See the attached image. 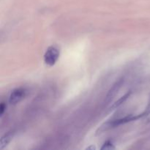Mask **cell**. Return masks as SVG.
I'll list each match as a JSON object with an SVG mask.
<instances>
[{
  "instance_id": "obj_1",
  "label": "cell",
  "mask_w": 150,
  "mask_h": 150,
  "mask_svg": "<svg viewBox=\"0 0 150 150\" xmlns=\"http://www.w3.org/2000/svg\"><path fill=\"white\" fill-rule=\"evenodd\" d=\"M144 113L142 114H139V115H133V114H130V115L125 116V117H122V118H120L118 120H113V121L109 122H107L106 124H105V127L103 128V130H106L108 129L113 128V127H116L117 126L122 125H125L126 123L130 122L135 121V120H137L139 119L144 117Z\"/></svg>"
},
{
  "instance_id": "obj_2",
  "label": "cell",
  "mask_w": 150,
  "mask_h": 150,
  "mask_svg": "<svg viewBox=\"0 0 150 150\" xmlns=\"http://www.w3.org/2000/svg\"><path fill=\"white\" fill-rule=\"evenodd\" d=\"M60 51L56 46H50L44 54V62L48 66H54L59 58Z\"/></svg>"
},
{
  "instance_id": "obj_3",
  "label": "cell",
  "mask_w": 150,
  "mask_h": 150,
  "mask_svg": "<svg viewBox=\"0 0 150 150\" xmlns=\"http://www.w3.org/2000/svg\"><path fill=\"white\" fill-rule=\"evenodd\" d=\"M27 94V90L25 88L19 87L13 89L9 97V103L11 105H16L22 100L24 99Z\"/></svg>"
},
{
  "instance_id": "obj_4",
  "label": "cell",
  "mask_w": 150,
  "mask_h": 150,
  "mask_svg": "<svg viewBox=\"0 0 150 150\" xmlns=\"http://www.w3.org/2000/svg\"><path fill=\"white\" fill-rule=\"evenodd\" d=\"M123 83H124V80H123V79H120L118 81L116 82L115 84L113 85V86L111 88V89L108 91V94L106 95V97H105V102H111V100L116 96L117 92H119L120 88L122 87V86L123 85Z\"/></svg>"
},
{
  "instance_id": "obj_5",
  "label": "cell",
  "mask_w": 150,
  "mask_h": 150,
  "mask_svg": "<svg viewBox=\"0 0 150 150\" xmlns=\"http://www.w3.org/2000/svg\"><path fill=\"white\" fill-rule=\"evenodd\" d=\"M14 131H9L1 137V140H0V148L1 149H4L10 143L14 136Z\"/></svg>"
},
{
  "instance_id": "obj_6",
  "label": "cell",
  "mask_w": 150,
  "mask_h": 150,
  "mask_svg": "<svg viewBox=\"0 0 150 150\" xmlns=\"http://www.w3.org/2000/svg\"><path fill=\"white\" fill-rule=\"evenodd\" d=\"M130 95H131V92H128V93L125 94L124 96L121 97L120 99L117 100L116 102H114V103H113V105L111 106V108H112V109H114V108H118V107H120V105H122V104L124 103L125 102V101L127 100L129 98H130Z\"/></svg>"
},
{
  "instance_id": "obj_7",
  "label": "cell",
  "mask_w": 150,
  "mask_h": 150,
  "mask_svg": "<svg viewBox=\"0 0 150 150\" xmlns=\"http://www.w3.org/2000/svg\"><path fill=\"white\" fill-rule=\"evenodd\" d=\"M102 150H110V149H114L115 146H114V143L111 141H106L105 143L103 144L102 147L100 148Z\"/></svg>"
},
{
  "instance_id": "obj_8",
  "label": "cell",
  "mask_w": 150,
  "mask_h": 150,
  "mask_svg": "<svg viewBox=\"0 0 150 150\" xmlns=\"http://www.w3.org/2000/svg\"><path fill=\"white\" fill-rule=\"evenodd\" d=\"M6 108H7V105L4 102H1V105H0V116L2 117L4 115V112L6 111Z\"/></svg>"
},
{
  "instance_id": "obj_9",
  "label": "cell",
  "mask_w": 150,
  "mask_h": 150,
  "mask_svg": "<svg viewBox=\"0 0 150 150\" xmlns=\"http://www.w3.org/2000/svg\"><path fill=\"white\" fill-rule=\"evenodd\" d=\"M144 120L146 122H150V111H146V112H144Z\"/></svg>"
},
{
  "instance_id": "obj_10",
  "label": "cell",
  "mask_w": 150,
  "mask_h": 150,
  "mask_svg": "<svg viewBox=\"0 0 150 150\" xmlns=\"http://www.w3.org/2000/svg\"><path fill=\"white\" fill-rule=\"evenodd\" d=\"M86 149H93L94 150V149H96V148H95L94 146H89V147H87Z\"/></svg>"
},
{
  "instance_id": "obj_11",
  "label": "cell",
  "mask_w": 150,
  "mask_h": 150,
  "mask_svg": "<svg viewBox=\"0 0 150 150\" xmlns=\"http://www.w3.org/2000/svg\"><path fill=\"white\" fill-rule=\"evenodd\" d=\"M147 108H148V109H149V108H150V99H149V105H148Z\"/></svg>"
}]
</instances>
